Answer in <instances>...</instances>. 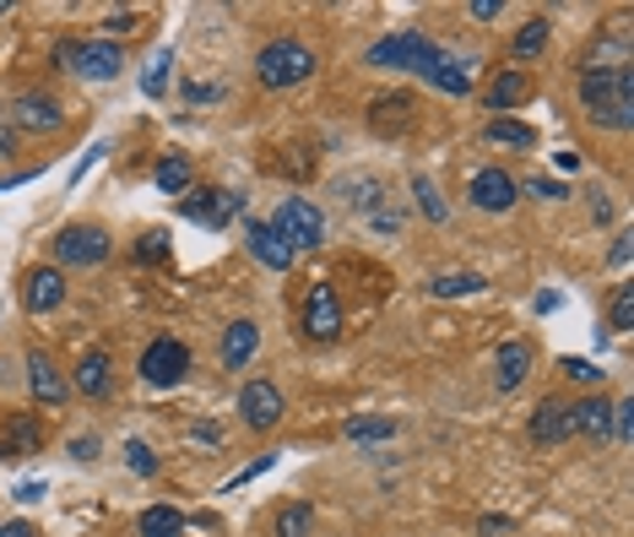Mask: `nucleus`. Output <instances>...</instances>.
Returning a JSON list of instances; mask_svg holds the SVG:
<instances>
[{
	"label": "nucleus",
	"instance_id": "f257e3e1",
	"mask_svg": "<svg viewBox=\"0 0 634 537\" xmlns=\"http://www.w3.org/2000/svg\"><path fill=\"white\" fill-rule=\"evenodd\" d=\"M580 109L602 131L634 126V66L630 61H591L580 71Z\"/></svg>",
	"mask_w": 634,
	"mask_h": 537
},
{
	"label": "nucleus",
	"instance_id": "f03ea898",
	"mask_svg": "<svg viewBox=\"0 0 634 537\" xmlns=\"http://www.w3.org/2000/svg\"><path fill=\"white\" fill-rule=\"evenodd\" d=\"M315 76V55H310V44H299V39H271L260 55H255V82L266 87V93H288V87H299V82H310Z\"/></svg>",
	"mask_w": 634,
	"mask_h": 537
},
{
	"label": "nucleus",
	"instance_id": "7ed1b4c3",
	"mask_svg": "<svg viewBox=\"0 0 634 537\" xmlns=\"http://www.w3.org/2000/svg\"><path fill=\"white\" fill-rule=\"evenodd\" d=\"M369 66H385V71H412V76H429L434 61H440V44L434 39H423V33H390L380 44H369V55H364Z\"/></svg>",
	"mask_w": 634,
	"mask_h": 537
},
{
	"label": "nucleus",
	"instance_id": "20e7f679",
	"mask_svg": "<svg viewBox=\"0 0 634 537\" xmlns=\"http://www.w3.org/2000/svg\"><path fill=\"white\" fill-rule=\"evenodd\" d=\"M109 250H115V239L98 223H71V228L55 234V261L61 267H104Z\"/></svg>",
	"mask_w": 634,
	"mask_h": 537
},
{
	"label": "nucleus",
	"instance_id": "39448f33",
	"mask_svg": "<svg viewBox=\"0 0 634 537\" xmlns=\"http://www.w3.org/2000/svg\"><path fill=\"white\" fill-rule=\"evenodd\" d=\"M185 369H191V347H185L180 336H158V342H147V353H141V380H147V386L174 391V386L185 380Z\"/></svg>",
	"mask_w": 634,
	"mask_h": 537
},
{
	"label": "nucleus",
	"instance_id": "423d86ee",
	"mask_svg": "<svg viewBox=\"0 0 634 537\" xmlns=\"http://www.w3.org/2000/svg\"><path fill=\"white\" fill-rule=\"evenodd\" d=\"M271 228H277L293 250H315V245H325V217H320V206L304 202V196H288V202L277 206Z\"/></svg>",
	"mask_w": 634,
	"mask_h": 537
},
{
	"label": "nucleus",
	"instance_id": "0eeeda50",
	"mask_svg": "<svg viewBox=\"0 0 634 537\" xmlns=\"http://www.w3.org/2000/svg\"><path fill=\"white\" fill-rule=\"evenodd\" d=\"M304 336L310 342H336L342 336V299L331 282H310L304 293Z\"/></svg>",
	"mask_w": 634,
	"mask_h": 537
},
{
	"label": "nucleus",
	"instance_id": "6e6552de",
	"mask_svg": "<svg viewBox=\"0 0 634 537\" xmlns=\"http://www.w3.org/2000/svg\"><path fill=\"white\" fill-rule=\"evenodd\" d=\"M282 412H288V402H282V391L271 380H250L239 391V418H245V429H255V434H271L282 423Z\"/></svg>",
	"mask_w": 634,
	"mask_h": 537
},
{
	"label": "nucleus",
	"instance_id": "1a4fd4ad",
	"mask_svg": "<svg viewBox=\"0 0 634 537\" xmlns=\"http://www.w3.org/2000/svg\"><path fill=\"white\" fill-rule=\"evenodd\" d=\"M17 131H33V136H50L65 126V109L61 98H50V93H22L17 104H11V115H6Z\"/></svg>",
	"mask_w": 634,
	"mask_h": 537
},
{
	"label": "nucleus",
	"instance_id": "9d476101",
	"mask_svg": "<svg viewBox=\"0 0 634 537\" xmlns=\"http://www.w3.org/2000/svg\"><path fill=\"white\" fill-rule=\"evenodd\" d=\"M515 174L509 169H499V163H488V169H477L472 174V185H466V196H472V206L477 212H509L515 206Z\"/></svg>",
	"mask_w": 634,
	"mask_h": 537
},
{
	"label": "nucleus",
	"instance_id": "9b49d317",
	"mask_svg": "<svg viewBox=\"0 0 634 537\" xmlns=\"http://www.w3.org/2000/svg\"><path fill=\"white\" fill-rule=\"evenodd\" d=\"M418 126V98L412 93H380L369 104V131L375 136H407Z\"/></svg>",
	"mask_w": 634,
	"mask_h": 537
},
{
	"label": "nucleus",
	"instance_id": "f8f14e48",
	"mask_svg": "<svg viewBox=\"0 0 634 537\" xmlns=\"http://www.w3.org/2000/svg\"><path fill=\"white\" fill-rule=\"evenodd\" d=\"M28 391H33V402H44V407L71 402V380L61 375V364L50 353H28Z\"/></svg>",
	"mask_w": 634,
	"mask_h": 537
},
{
	"label": "nucleus",
	"instance_id": "ddd939ff",
	"mask_svg": "<svg viewBox=\"0 0 634 537\" xmlns=\"http://www.w3.org/2000/svg\"><path fill=\"white\" fill-rule=\"evenodd\" d=\"M22 304L28 315H50L65 304V271L61 267H33L22 277Z\"/></svg>",
	"mask_w": 634,
	"mask_h": 537
},
{
	"label": "nucleus",
	"instance_id": "4468645a",
	"mask_svg": "<svg viewBox=\"0 0 634 537\" xmlns=\"http://www.w3.org/2000/svg\"><path fill=\"white\" fill-rule=\"evenodd\" d=\"M245 234H250V256L266 271H293L299 250H293V245H288V239H282V234L266 223V217H250V228H245Z\"/></svg>",
	"mask_w": 634,
	"mask_h": 537
},
{
	"label": "nucleus",
	"instance_id": "2eb2a0df",
	"mask_svg": "<svg viewBox=\"0 0 634 537\" xmlns=\"http://www.w3.org/2000/svg\"><path fill=\"white\" fill-rule=\"evenodd\" d=\"M239 196L234 191H201V196H185L180 202V212L191 217V223H201V228H228L234 217H239Z\"/></svg>",
	"mask_w": 634,
	"mask_h": 537
},
{
	"label": "nucleus",
	"instance_id": "dca6fc26",
	"mask_svg": "<svg viewBox=\"0 0 634 537\" xmlns=\"http://www.w3.org/2000/svg\"><path fill=\"white\" fill-rule=\"evenodd\" d=\"M120 66H126V50L120 44H109V39H93V44H82L76 50V76L82 82H115L120 76Z\"/></svg>",
	"mask_w": 634,
	"mask_h": 537
},
{
	"label": "nucleus",
	"instance_id": "f3484780",
	"mask_svg": "<svg viewBox=\"0 0 634 537\" xmlns=\"http://www.w3.org/2000/svg\"><path fill=\"white\" fill-rule=\"evenodd\" d=\"M526 434L537 440V445H565L574 434V423H570V402H537V412H531V423H526Z\"/></svg>",
	"mask_w": 634,
	"mask_h": 537
},
{
	"label": "nucleus",
	"instance_id": "a211bd4d",
	"mask_svg": "<svg viewBox=\"0 0 634 537\" xmlns=\"http://www.w3.org/2000/svg\"><path fill=\"white\" fill-rule=\"evenodd\" d=\"M255 353H260V326L255 321H228L223 326V369H250Z\"/></svg>",
	"mask_w": 634,
	"mask_h": 537
},
{
	"label": "nucleus",
	"instance_id": "6ab92c4d",
	"mask_svg": "<svg viewBox=\"0 0 634 537\" xmlns=\"http://www.w3.org/2000/svg\"><path fill=\"white\" fill-rule=\"evenodd\" d=\"M570 423L574 434H585V440H613V402H602V397H585V402L570 407Z\"/></svg>",
	"mask_w": 634,
	"mask_h": 537
},
{
	"label": "nucleus",
	"instance_id": "aec40b11",
	"mask_svg": "<svg viewBox=\"0 0 634 537\" xmlns=\"http://www.w3.org/2000/svg\"><path fill=\"white\" fill-rule=\"evenodd\" d=\"M44 445V423L33 418V412H11L6 418V445H0V457H33Z\"/></svg>",
	"mask_w": 634,
	"mask_h": 537
},
{
	"label": "nucleus",
	"instance_id": "412c9836",
	"mask_svg": "<svg viewBox=\"0 0 634 537\" xmlns=\"http://www.w3.org/2000/svg\"><path fill=\"white\" fill-rule=\"evenodd\" d=\"M109 353L104 347H87L82 364H76V397H109Z\"/></svg>",
	"mask_w": 634,
	"mask_h": 537
},
{
	"label": "nucleus",
	"instance_id": "4be33fe9",
	"mask_svg": "<svg viewBox=\"0 0 634 537\" xmlns=\"http://www.w3.org/2000/svg\"><path fill=\"white\" fill-rule=\"evenodd\" d=\"M526 375H531V342H505L499 347V391H520L526 386Z\"/></svg>",
	"mask_w": 634,
	"mask_h": 537
},
{
	"label": "nucleus",
	"instance_id": "5701e85b",
	"mask_svg": "<svg viewBox=\"0 0 634 537\" xmlns=\"http://www.w3.org/2000/svg\"><path fill=\"white\" fill-rule=\"evenodd\" d=\"M429 82L440 87V93H450V98H466L472 93V61H461V55H444L434 61V71H429Z\"/></svg>",
	"mask_w": 634,
	"mask_h": 537
},
{
	"label": "nucleus",
	"instance_id": "b1692460",
	"mask_svg": "<svg viewBox=\"0 0 634 537\" xmlns=\"http://www.w3.org/2000/svg\"><path fill=\"white\" fill-rule=\"evenodd\" d=\"M526 93H531V76L520 66H509L488 82V109H515V104H526Z\"/></svg>",
	"mask_w": 634,
	"mask_h": 537
},
{
	"label": "nucleus",
	"instance_id": "393cba45",
	"mask_svg": "<svg viewBox=\"0 0 634 537\" xmlns=\"http://www.w3.org/2000/svg\"><path fill=\"white\" fill-rule=\"evenodd\" d=\"M336 191H342V202L353 206V212H380L385 206V185L375 174H347Z\"/></svg>",
	"mask_w": 634,
	"mask_h": 537
},
{
	"label": "nucleus",
	"instance_id": "a878e982",
	"mask_svg": "<svg viewBox=\"0 0 634 537\" xmlns=\"http://www.w3.org/2000/svg\"><path fill=\"white\" fill-rule=\"evenodd\" d=\"M191 180H195V169H191V158H185V152H169V158L158 163V174H152L158 196H185V191H191Z\"/></svg>",
	"mask_w": 634,
	"mask_h": 537
},
{
	"label": "nucleus",
	"instance_id": "bb28decb",
	"mask_svg": "<svg viewBox=\"0 0 634 537\" xmlns=\"http://www.w3.org/2000/svg\"><path fill=\"white\" fill-rule=\"evenodd\" d=\"M548 33H554L548 17H526L520 33H515V44H509V55H515V61H537V55L548 50Z\"/></svg>",
	"mask_w": 634,
	"mask_h": 537
},
{
	"label": "nucleus",
	"instance_id": "cd10ccee",
	"mask_svg": "<svg viewBox=\"0 0 634 537\" xmlns=\"http://www.w3.org/2000/svg\"><path fill=\"white\" fill-rule=\"evenodd\" d=\"M136 533H141V537H180V533H185V516H180L174 505H152V511H141Z\"/></svg>",
	"mask_w": 634,
	"mask_h": 537
},
{
	"label": "nucleus",
	"instance_id": "c85d7f7f",
	"mask_svg": "<svg viewBox=\"0 0 634 537\" xmlns=\"http://www.w3.org/2000/svg\"><path fill=\"white\" fill-rule=\"evenodd\" d=\"M310 533H315V511H310V500H293V505L277 511V537H310Z\"/></svg>",
	"mask_w": 634,
	"mask_h": 537
},
{
	"label": "nucleus",
	"instance_id": "c756f323",
	"mask_svg": "<svg viewBox=\"0 0 634 537\" xmlns=\"http://www.w3.org/2000/svg\"><path fill=\"white\" fill-rule=\"evenodd\" d=\"M477 288H483V277H477V271H444V277L429 282V293H434V299H461V293H477Z\"/></svg>",
	"mask_w": 634,
	"mask_h": 537
},
{
	"label": "nucleus",
	"instance_id": "7c9ffc66",
	"mask_svg": "<svg viewBox=\"0 0 634 537\" xmlns=\"http://www.w3.org/2000/svg\"><path fill=\"white\" fill-rule=\"evenodd\" d=\"M488 141H499V147H537V131H531V126H520V120H505V115H499V120H488Z\"/></svg>",
	"mask_w": 634,
	"mask_h": 537
},
{
	"label": "nucleus",
	"instance_id": "2f4dec72",
	"mask_svg": "<svg viewBox=\"0 0 634 537\" xmlns=\"http://www.w3.org/2000/svg\"><path fill=\"white\" fill-rule=\"evenodd\" d=\"M608 321H613V332H630L634 326V282H619V288H613V299H608Z\"/></svg>",
	"mask_w": 634,
	"mask_h": 537
},
{
	"label": "nucleus",
	"instance_id": "473e14b6",
	"mask_svg": "<svg viewBox=\"0 0 634 537\" xmlns=\"http://www.w3.org/2000/svg\"><path fill=\"white\" fill-rule=\"evenodd\" d=\"M390 434H396L390 418H353V423H347V440H353V445H375V440H390Z\"/></svg>",
	"mask_w": 634,
	"mask_h": 537
},
{
	"label": "nucleus",
	"instance_id": "72a5a7b5",
	"mask_svg": "<svg viewBox=\"0 0 634 537\" xmlns=\"http://www.w3.org/2000/svg\"><path fill=\"white\" fill-rule=\"evenodd\" d=\"M169 66H174V55H169V50H158V55H152V66L141 71V93H147V98H163V87H169Z\"/></svg>",
	"mask_w": 634,
	"mask_h": 537
},
{
	"label": "nucleus",
	"instance_id": "f704fd0d",
	"mask_svg": "<svg viewBox=\"0 0 634 537\" xmlns=\"http://www.w3.org/2000/svg\"><path fill=\"white\" fill-rule=\"evenodd\" d=\"M126 468L136 472V477H158V457H152L147 440H126Z\"/></svg>",
	"mask_w": 634,
	"mask_h": 537
},
{
	"label": "nucleus",
	"instance_id": "c9c22d12",
	"mask_svg": "<svg viewBox=\"0 0 634 537\" xmlns=\"http://www.w3.org/2000/svg\"><path fill=\"white\" fill-rule=\"evenodd\" d=\"M412 196H418V206H423V217L429 223H444V202H440V191L423 180V174H412Z\"/></svg>",
	"mask_w": 634,
	"mask_h": 537
},
{
	"label": "nucleus",
	"instance_id": "e433bc0d",
	"mask_svg": "<svg viewBox=\"0 0 634 537\" xmlns=\"http://www.w3.org/2000/svg\"><path fill=\"white\" fill-rule=\"evenodd\" d=\"M136 261H141V267L169 261V234H141V239H136Z\"/></svg>",
	"mask_w": 634,
	"mask_h": 537
},
{
	"label": "nucleus",
	"instance_id": "4c0bfd02",
	"mask_svg": "<svg viewBox=\"0 0 634 537\" xmlns=\"http://www.w3.org/2000/svg\"><path fill=\"white\" fill-rule=\"evenodd\" d=\"M136 28H141V22H136V11H109V17H104V39H109V44H115V39H126V33H136Z\"/></svg>",
	"mask_w": 634,
	"mask_h": 537
},
{
	"label": "nucleus",
	"instance_id": "58836bf2",
	"mask_svg": "<svg viewBox=\"0 0 634 537\" xmlns=\"http://www.w3.org/2000/svg\"><path fill=\"white\" fill-rule=\"evenodd\" d=\"M559 369H565L570 380H580V386H602V369H597L591 358H565Z\"/></svg>",
	"mask_w": 634,
	"mask_h": 537
},
{
	"label": "nucleus",
	"instance_id": "ea45409f",
	"mask_svg": "<svg viewBox=\"0 0 634 537\" xmlns=\"http://www.w3.org/2000/svg\"><path fill=\"white\" fill-rule=\"evenodd\" d=\"M369 228L396 239V234H401V212H396V206H380V212H369Z\"/></svg>",
	"mask_w": 634,
	"mask_h": 537
},
{
	"label": "nucleus",
	"instance_id": "a19ab883",
	"mask_svg": "<svg viewBox=\"0 0 634 537\" xmlns=\"http://www.w3.org/2000/svg\"><path fill=\"white\" fill-rule=\"evenodd\" d=\"M76 462H98V434H71V445H65Z\"/></svg>",
	"mask_w": 634,
	"mask_h": 537
},
{
	"label": "nucleus",
	"instance_id": "79ce46f5",
	"mask_svg": "<svg viewBox=\"0 0 634 537\" xmlns=\"http://www.w3.org/2000/svg\"><path fill=\"white\" fill-rule=\"evenodd\" d=\"M634 429V402H619L613 407V440H630Z\"/></svg>",
	"mask_w": 634,
	"mask_h": 537
},
{
	"label": "nucleus",
	"instance_id": "37998d69",
	"mask_svg": "<svg viewBox=\"0 0 634 537\" xmlns=\"http://www.w3.org/2000/svg\"><path fill=\"white\" fill-rule=\"evenodd\" d=\"M185 98H191V104H217V98H223V87H217V82H191V87H185Z\"/></svg>",
	"mask_w": 634,
	"mask_h": 537
},
{
	"label": "nucleus",
	"instance_id": "c03bdc74",
	"mask_svg": "<svg viewBox=\"0 0 634 537\" xmlns=\"http://www.w3.org/2000/svg\"><path fill=\"white\" fill-rule=\"evenodd\" d=\"M526 191H531V196H542V202H559V196H570V185H559V180H531Z\"/></svg>",
	"mask_w": 634,
	"mask_h": 537
},
{
	"label": "nucleus",
	"instance_id": "a18cd8bd",
	"mask_svg": "<svg viewBox=\"0 0 634 537\" xmlns=\"http://www.w3.org/2000/svg\"><path fill=\"white\" fill-rule=\"evenodd\" d=\"M76 50H82L76 39H61V44H55V66L71 71V66H76Z\"/></svg>",
	"mask_w": 634,
	"mask_h": 537
},
{
	"label": "nucleus",
	"instance_id": "49530a36",
	"mask_svg": "<svg viewBox=\"0 0 634 537\" xmlns=\"http://www.w3.org/2000/svg\"><path fill=\"white\" fill-rule=\"evenodd\" d=\"M509 533V516H483L477 522V537H505Z\"/></svg>",
	"mask_w": 634,
	"mask_h": 537
},
{
	"label": "nucleus",
	"instance_id": "de8ad7c7",
	"mask_svg": "<svg viewBox=\"0 0 634 537\" xmlns=\"http://www.w3.org/2000/svg\"><path fill=\"white\" fill-rule=\"evenodd\" d=\"M466 11H472V17H477V22H494V17H499V11H505V6H499V0H472V6H466Z\"/></svg>",
	"mask_w": 634,
	"mask_h": 537
},
{
	"label": "nucleus",
	"instance_id": "09e8293b",
	"mask_svg": "<svg viewBox=\"0 0 634 537\" xmlns=\"http://www.w3.org/2000/svg\"><path fill=\"white\" fill-rule=\"evenodd\" d=\"M11 500L33 505V500H44V483H39V477H33V483H17V488H11Z\"/></svg>",
	"mask_w": 634,
	"mask_h": 537
},
{
	"label": "nucleus",
	"instance_id": "8fccbe9b",
	"mask_svg": "<svg viewBox=\"0 0 634 537\" xmlns=\"http://www.w3.org/2000/svg\"><path fill=\"white\" fill-rule=\"evenodd\" d=\"M271 462H277V457H260V462H250V468L239 472V477H234L228 488H239V483H250V477H260V472H271Z\"/></svg>",
	"mask_w": 634,
	"mask_h": 537
},
{
	"label": "nucleus",
	"instance_id": "3c124183",
	"mask_svg": "<svg viewBox=\"0 0 634 537\" xmlns=\"http://www.w3.org/2000/svg\"><path fill=\"white\" fill-rule=\"evenodd\" d=\"M191 440H206V445H217V440H223V429L206 418V423H191Z\"/></svg>",
	"mask_w": 634,
	"mask_h": 537
},
{
	"label": "nucleus",
	"instance_id": "603ef678",
	"mask_svg": "<svg viewBox=\"0 0 634 537\" xmlns=\"http://www.w3.org/2000/svg\"><path fill=\"white\" fill-rule=\"evenodd\" d=\"M11 152H17V126H11V120H0V163H6Z\"/></svg>",
	"mask_w": 634,
	"mask_h": 537
},
{
	"label": "nucleus",
	"instance_id": "864d4df0",
	"mask_svg": "<svg viewBox=\"0 0 634 537\" xmlns=\"http://www.w3.org/2000/svg\"><path fill=\"white\" fill-rule=\"evenodd\" d=\"M98 158H104V141H98V147H93V152H87V158H82V163H76V169H71V185H76V180H82V174H87V169H93V163H98Z\"/></svg>",
	"mask_w": 634,
	"mask_h": 537
},
{
	"label": "nucleus",
	"instance_id": "5fc2aeb1",
	"mask_svg": "<svg viewBox=\"0 0 634 537\" xmlns=\"http://www.w3.org/2000/svg\"><path fill=\"white\" fill-rule=\"evenodd\" d=\"M608 261H613V267H630V234H619V245H613Z\"/></svg>",
	"mask_w": 634,
	"mask_h": 537
},
{
	"label": "nucleus",
	"instance_id": "6e6d98bb",
	"mask_svg": "<svg viewBox=\"0 0 634 537\" xmlns=\"http://www.w3.org/2000/svg\"><path fill=\"white\" fill-rule=\"evenodd\" d=\"M0 537H39L28 522H0Z\"/></svg>",
	"mask_w": 634,
	"mask_h": 537
},
{
	"label": "nucleus",
	"instance_id": "4d7b16f0",
	"mask_svg": "<svg viewBox=\"0 0 634 537\" xmlns=\"http://www.w3.org/2000/svg\"><path fill=\"white\" fill-rule=\"evenodd\" d=\"M6 11H11V0H0V17H6Z\"/></svg>",
	"mask_w": 634,
	"mask_h": 537
}]
</instances>
